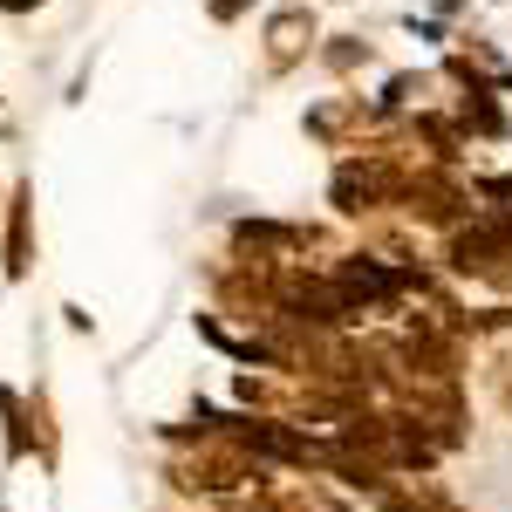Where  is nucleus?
Here are the masks:
<instances>
[{
  "mask_svg": "<svg viewBox=\"0 0 512 512\" xmlns=\"http://www.w3.org/2000/svg\"><path fill=\"white\" fill-rule=\"evenodd\" d=\"M308 41H315V14L308 7H280L267 21V69H294L308 55Z\"/></svg>",
  "mask_w": 512,
  "mask_h": 512,
  "instance_id": "1",
  "label": "nucleus"
},
{
  "mask_svg": "<svg viewBox=\"0 0 512 512\" xmlns=\"http://www.w3.org/2000/svg\"><path fill=\"white\" fill-rule=\"evenodd\" d=\"M28 212H35V192H28V185H14V212H7V260H0L7 280H28V260H35V219H28Z\"/></svg>",
  "mask_w": 512,
  "mask_h": 512,
  "instance_id": "2",
  "label": "nucleus"
},
{
  "mask_svg": "<svg viewBox=\"0 0 512 512\" xmlns=\"http://www.w3.org/2000/svg\"><path fill=\"white\" fill-rule=\"evenodd\" d=\"M0 417H7V458H21L28 451V410H21L14 390H0Z\"/></svg>",
  "mask_w": 512,
  "mask_h": 512,
  "instance_id": "3",
  "label": "nucleus"
},
{
  "mask_svg": "<svg viewBox=\"0 0 512 512\" xmlns=\"http://www.w3.org/2000/svg\"><path fill=\"white\" fill-rule=\"evenodd\" d=\"M376 512H424V499H417V492H410V485H403V492H383V499H376Z\"/></svg>",
  "mask_w": 512,
  "mask_h": 512,
  "instance_id": "4",
  "label": "nucleus"
},
{
  "mask_svg": "<svg viewBox=\"0 0 512 512\" xmlns=\"http://www.w3.org/2000/svg\"><path fill=\"white\" fill-rule=\"evenodd\" d=\"M246 7H253V0H212V21H239Z\"/></svg>",
  "mask_w": 512,
  "mask_h": 512,
  "instance_id": "5",
  "label": "nucleus"
},
{
  "mask_svg": "<svg viewBox=\"0 0 512 512\" xmlns=\"http://www.w3.org/2000/svg\"><path fill=\"white\" fill-rule=\"evenodd\" d=\"M0 7H7V14H28V7H41V0H0Z\"/></svg>",
  "mask_w": 512,
  "mask_h": 512,
  "instance_id": "6",
  "label": "nucleus"
},
{
  "mask_svg": "<svg viewBox=\"0 0 512 512\" xmlns=\"http://www.w3.org/2000/svg\"><path fill=\"white\" fill-rule=\"evenodd\" d=\"M506 410H512V369H506Z\"/></svg>",
  "mask_w": 512,
  "mask_h": 512,
  "instance_id": "7",
  "label": "nucleus"
}]
</instances>
